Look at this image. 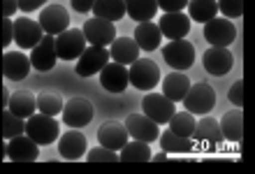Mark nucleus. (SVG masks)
<instances>
[{"mask_svg": "<svg viewBox=\"0 0 255 174\" xmlns=\"http://www.w3.org/2000/svg\"><path fill=\"white\" fill-rule=\"evenodd\" d=\"M23 133H26L35 144H40V147H49V144H54V142L58 140L61 128H58L56 116L37 114V112H35L33 116H28L26 119V128H23Z\"/></svg>", "mask_w": 255, "mask_h": 174, "instance_id": "nucleus-1", "label": "nucleus"}, {"mask_svg": "<svg viewBox=\"0 0 255 174\" xmlns=\"http://www.w3.org/2000/svg\"><path fill=\"white\" fill-rule=\"evenodd\" d=\"M128 81L139 91H153L160 84V67L151 58H137L128 67Z\"/></svg>", "mask_w": 255, "mask_h": 174, "instance_id": "nucleus-2", "label": "nucleus"}, {"mask_svg": "<svg viewBox=\"0 0 255 174\" xmlns=\"http://www.w3.org/2000/svg\"><path fill=\"white\" fill-rule=\"evenodd\" d=\"M181 102L186 105V112L204 116L216 107V93L207 81H197V84H190L188 93L183 95Z\"/></svg>", "mask_w": 255, "mask_h": 174, "instance_id": "nucleus-3", "label": "nucleus"}, {"mask_svg": "<svg viewBox=\"0 0 255 174\" xmlns=\"http://www.w3.org/2000/svg\"><path fill=\"white\" fill-rule=\"evenodd\" d=\"M162 58H165V63H167L172 70H176V72L188 70L195 63L193 42H188L186 37H181V40H169L167 44L162 47Z\"/></svg>", "mask_w": 255, "mask_h": 174, "instance_id": "nucleus-4", "label": "nucleus"}, {"mask_svg": "<svg viewBox=\"0 0 255 174\" xmlns=\"http://www.w3.org/2000/svg\"><path fill=\"white\" fill-rule=\"evenodd\" d=\"M56 44V56L61 60H77L81 51L86 49V37L81 33V28H65L63 33L54 35Z\"/></svg>", "mask_w": 255, "mask_h": 174, "instance_id": "nucleus-5", "label": "nucleus"}, {"mask_svg": "<svg viewBox=\"0 0 255 174\" xmlns=\"http://www.w3.org/2000/svg\"><path fill=\"white\" fill-rule=\"evenodd\" d=\"M193 142L195 149H207V151H214L223 144V133L221 126L214 116H202L200 121H195V130H193Z\"/></svg>", "mask_w": 255, "mask_h": 174, "instance_id": "nucleus-6", "label": "nucleus"}, {"mask_svg": "<svg viewBox=\"0 0 255 174\" xmlns=\"http://www.w3.org/2000/svg\"><path fill=\"white\" fill-rule=\"evenodd\" d=\"M204 40L211 44V47H230L232 42L237 40V28L230 19H209L204 23Z\"/></svg>", "mask_w": 255, "mask_h": 174, "instance_id": "nucleus-7", "label": "nucleus"}, {"mask_svg": "<svg viewBox=\"0 0 255 174\" xmlns=\"http://www.w3.org/2000/svg\"><path fill=\"white\" fill-rule=\"evenodd\" d=\"M109 51L107 47H95V44H88L81 56L77 58V74L79 77H93L102 70V67L109 63Z\"/></svg>", "mask_w": 255, "mask_h": 174, "instance_id": "nucleus-8", "label": "nucleus"}, {"mask_svg": "<svg viewBox=\"0 0 255 174\" xmlns=\"http://www.w3.org/2000/svg\"><path fill=\"white\" fill-rule=\"evenodd\" d=\"M63 121L70 128H84L93 121V105L86 98H70L67 102H63Z\"/></svg>", "mask_w": 255, "mask_h": 174, "instance_id": "nucleus-9", "label": "nucleus"}, {"mask_svg": "<svg viewBox=\"0 0 255 174\" xmlns=\"http://www.w3.org/2000/svg\"><path fill=\"white\" fill-rule=\"evenodd\" d=\"M141 112L153 121V123L165 126L176 109H174V102L169 100V98H165L162 93H148V95H144V100H141Z\"/></svg>", "mask_w": 255, "mask_h": 174, "instance_id": "nucleus-10", "label": "nucleus"}, {"mask_svg": "<svg viewBox=\"0 0 255 174\" xmlns=\"http://www.w3.org/2000/svg\"><path fill=\"white\" fill-rule=\"evenodd\" d=\"M81 33H84V37H86L88 44H95V47H109L116 37V28H114L112 21L93 16V19H88L86 23H84Z\"/></svg>", "mask_w": 255, "mask_h": 174, "instance_id": "nucleus-11", "label": "nucleus"}, {"mask_svg": "<svg viewBox=\"0 0 255 174\" xmlns=\"http://www.w3.org/2000/svg\"><path fill=\"white\" fill-rule=\"evenodd\" d=\"M12 30H14L12 40L16 42V47H19L21 51L33 49L35 44L42 40V35H44L40 23L35 19H12Z\"/></svg>", "mask_w": 255, "mask_h": 174, "instance_id": "nucleus-12", "label": "nucleus"}, {"mask_svg": "<svg viewBox=\"0 0 255 174\" xmlns=\"http://www.w3.org/2000/svg\"><path fill=\"white\" fill-rule=\"evenodd\" d=\"M30 67L40 70V72H49L56 65V44H54V35H42V40L30 49Z\"/></svg>", "mask_w": 255, "mask_h": 174, "instance_id": "nucleus-13", "label": "nucleus"}, {"mask_svg": "<svg viewBox=\"0 0 255 174\" xmlns=\"http://www.w3.org/2000/svg\"><path fill=\"white\" fill-rule=\"evenodd\" d=\"M40 28L44 35H58L70 28V14L63 5H47L40 12Z\"/></svg>", "mask_w": 255, "mask_h": 174, "instance_id": "nucleus-14", "label": "nucleus"}, {"mask_svg": "<svg viewBox=\"0 0 255 174\" xmlns=\"http://www.w3.org/2000/svg\"><path fill=\"white\" fill-rule=\"evenodd\" d=\"M7 158L14 163H33L40 158V144L21 133L7 142Z\"/></svg>", "mask_w": 255, "mask_h": 174, "instance_id": "nucleus-15", "label": "nucleus"}, {"mask_svg": "<svg viewBox=\"0 0 255 174\" xmlns=\"http://www.w3.org/2000/svg\"><path fill=\"white\" fill-rule=\"evenodd\" d=\"M126 130L128 135L132 137V140H139V142H155L158 140V135H160V130H158V123H153V121L148 119L146 114H130L126 119Z\"/></svg>", "mask_w": 255, "mask_h": 174, "instance_id": "nucleus-16", "label": "nucleus"}, {"mask_svg": "<svg viewBox=\"0 0 255 174\" xmlns=\"http://www.w3.org/2000/svg\"><path fill=\"white\" fill-rule=\"evenodd\" d=\"M0 67H2V74H5L7 79L21 81V79H26L28 72H30V58L21 49L5 51L2 60H0Z\"/></svg>", "mask_w": 255, "mask_h": 174, "instance_id": "nucleus-17", "label": "nucleus"}, {"mask_svg": "<svg viewBox=\"0 0 255 174\" xmlns=\"http://www.w3.org/2000/svg\"><path fill=\"white\" fill-rule=\"evenodd\" d=\"M98 74H100L102 88L109 91V93H123L128 88V84H130L128 81V67L116 63V60H109Z\"/></svg>", "mask_w": 255, "mask_h": 174, "instance_id": "nucleus-18", "label": "nucleus"}, {"mask_svg": "<svg viewBox=\"0 0 255 174\" xmlns=\"http://www.w3.org/2000/svg\"><path fill=\"white\" fill-rule=\"evenodd\" d=\"M58 151L65 161H79L84 158L88 151V142L84 137V133H79V128H74V130H67L58 137Z\"/></svg>", "mask_w": 255, "mask_h": 174, "instance_id": "nucleus-19", "label": "nucleus"}, {"mask_svg": "<svg viewBox=\"0 0 255 174\" xmlns=\"http://www.w3.org/2000/svg\"><path fill=\"white\" fill-rule=\"evenodd\" d=\"M235 65V56L228 47H211L204 51V70L214 77H225Z\"/></svg>", "mask_w": 255, "mask_h": 174, "instance_id": "nucleus-20", "label": "nucleus"}, {"mask_svg": "<svg viewBox=\"0 0 255 174\" xmlns=\"http://www.w3.org/2000/svg\"><path fill=\"white\" fill-rule=\"evenodd\" d=\"M158 28L169 40H181V37H186L190 33V19L188 14L183 12H165L160 16V21H158Z\"/></svg>", "mask_w": 255, "mask_h": 174, "instance_id": "nucleus-21", "label": "nucleus"}, {"mask_svg": "<svg viewBox=\"0 0 255 174\" xmlns=\"http://www.w3.org/2000/svg\"><path fill=\"white\" fill-rule=\"evenodd\" d=\"M128 137H130V135H128L126 126L119 123V121H105L100 126V130H98V142H100V147H107V149H112V151L123 149Z\"/></svg>", "mask_w": 255, "mask_h": 174, "instance_id": "nucleus-22", "label": "nucleus"}, {"mask_svg": "<svg viewBox=\"0 0 255 174\" xmlns=\"http://www.w3.org/2000/svg\"><path fill=\"white\" fill-rule=\"evenodd\" d=\"M109 58L121 63V65H130L132 60L139 58V47L132 37H114V42L109 44Z\"/></svg>", "mask_w": 255, "mask_h": 174, "instance_id": "nucleus-23", "label": "nucleus"}, {"mask_svg": "<svg viewBox=\"0 0 255 174\" xmlns=\"http://www.w3.org/2000/svg\"><path fill=\"white\" fill-rule=\"evenodd\" d=\"M132 40L144 51H153V49L160 47L162 33H160V28H158V23H153V21H139V26L134 28Z\"/></svg>", "mask_w": 255, "mask_h": 174, "instance_id": "nucleus-24", "label": "nucleus"}, {"mask_svg": "<svg viewBox=\"0 0 255 174\" xmlns=\"http://www.w3.org/2000/svg\"><path fill=\"white\" fill-rule=\"evenodd\" d=\"M218 126H221L223 140L239 144V142H242V137H244V112H242V107H237V109H232V112H228V114L218 121Z\"/></svg>", "mask_w": 255, "mask_h": 174, "instance_id": "nucleus-25", "label": "nucleus"}, {"mask_svg": "<svg viewBox=\"0 0 255 174\" xmlns=\"http://www.w3.org/2000/svg\"><path fill=\"white\" fill-rule=\"evenodd\" d=\"M188 88H190L188 74L176 72V70L162 79V95H165V98H169L172 102H181L183 95L188 93Z\"/></svg>", "mask_w": 255, "mask_h": 174, "instance_id": "nucleus-26", "label": "nucleus"}, {"mask_svg": "<svg viewBox=\"0 0 255 174\" xmlns=\"http://www.w3.org/2000/svg\"><path fill=\"white\" fill-rule=\"evenodd\" d=\"M7 109L12 112V114L21 116V119H28V116H33L37 112L35 107V95L30 91H16L7 98Z\"/></svg>", "mask_w": 255, "mask_h": 174, "instance_id": "nucleus-27", "label": "nucleus"}, {"mask_svg": "<svg viewBox=\"0 0 255 174\" xmlns=\"http://www.w3.org/2000/svg\"><path fill=\"white\" fill-rule=\"evenodd\" d=\"M119 161L123 163H146L151 161V144L148 142H139V140H128L123 144V149H119Z\"/></svg>", "mask_w": 255, "mask_h": 174, "instance_id": "nucleus-28", "label": "nucleus"}, {"mask_svg": "<svg viewBox=\"0 0 255 174\" xmlns=\"http://www.w3.org/2000/svg\"><path fill=\"white\" fill-rule=\"evenodd\" d=\"M91 12H93L98 19H107V21H112V23H116L119 19L126 16V2H123V0H95Z\"/></svg>", "mask_w": 255, "mask_h": 174, "instance_id": "nucleus-29", "label": "nucleus"}, {"mask_svg": "<svg viewBox=\"0 0 255 174\" xmlns=\"http://www.w3.org/2000/svg\"><path fill=\"white\" fill-rule=\"evenodd\" d=\"M126 14L134 21H151L158 12V0H123Z\"/></svg>", "mask_w": 255, "mask_h": 174, "instance_id": "nucleus-30", "label": "nucleus"}, {"mask_svg": "<svg viewBox=\"0 0 255 174\" xmlns=\"http://www.w3.org/2000/svg\"><path fill=\"white\" fill-rule=\"evenodd\" d=\"M158 140H160V147L165 149V154H188V151H195L193 137H179L172 130H165L162 135H158Z\"/></svg>", "mask_w": 255, "mask_h": 174, "instance_id": "nucleus-31", "label": "nucleus"}, {"mask_svg": "<svg viewBox=\"0 0 255 174\" xmlns=\"http://www.w3.org/2000/svg\"><path fill=\"white\" fill-rule=\"evenodd\" d=\"M188 14L190 21L207 23L209 19L218 16V2L216 0H188Z\"/></svg>", "mask_w": 255, "mask_h": 174, "instance_id": "nucleus-32", "label": "nucleus"}, {"mask_svg": "<svg viewBox=\"0 0 255 174\" xmlns=\"http://www.w3.org/2000/svg\"><path fill=\"white\" fill-rule=\"evenodd\" d=\"M23 128H26V119L12 114L9 109H7V112L5 109L0 112V137H2V140H12V137L21 135Z\"/></svg>", "mask_w": 255, "mask_h": 174, "instance_id": "nucleus-33", "label": "nucleus"}, {"mask_svg": "<svg viewBox=\"0 0 255 174\" xmlns=\"http://www.w3.org/2000/svg\"><path fill=\"white\" fill-rule=\"evenodd\" d=\"M169 130L179 137H193V130H195V116L190 112H174L172 119L167 121Z\"/></svg>", "mask_w": 255, "mask_h": 174, "instance_id": "nucleus-34", "label": "nucleus"}, {"mask_svg": "<svg viewBox=\"0 0 255 174\" xmlns=\"http://www.w3.org/2000/svg\"><path fill=\"white\" fill-rule=\"evenodd\" d=\"M35 107H37L40 114L58 116L61 114V109H63V98L58 93H49V91H44V93H40L37 98H35Z\"/></svg>", "mask_w": 255, "mask_h": 174, "instance_id": "nucleus-35", "label": "nucleus"}, {"mask_svg": "<svg viewBox=\"0 0 255 174\" xmlns=\"http://www.w3.org/2000/svg\"><path fill=\"white\" fill-rule=\"evenodd\" d=\"M86 158H88V163H116L119 161V154L107 147H95L86 151Z\"/></svg>", "mask_w": 255, "mask_h": 174, "instance_id": "nucleus-36", "label": "nucleus"}, {"mask_svg": "<svg viewBox=\"0 0 255 174\" xmlns=\"http://www.w3.org/2000/svg\"><path fill=\"white\" fill-rule=\"evenodd\" d=\"M218 2V12L225 19H237L244 14V0H216Z\"/></svg>", "mask_w": 255, "mask_h": 174, "instance_id": "nucleus-37", "label": "nucleus"}, {"mask_svg": "<svg viewBox=\"0 0 255 174\" xmlns=\"http://www.w3.org/2000/svg\"><path fill=\"white\" fill-rule=\"evenodd\" d=\"M14 37V30H12V19H0V49H5Z\"/></svg>", "mask_w": 255, "mask_h": 174, "instance_id": "nucleus-38", "label": "nucleus"}, {"mask_svg": "<svg viewBox=\"0 0 255 174\" xmlns=\"http://www.w3.org/2000/svg\"><path fill=\"white\" fill-rule=\"evenodd\" d=\"M188 7V0H158V9L162 12H183Z\"/></svg>", "mask_w": 255, "mask_h": 174, "instance_id": "nucleus-39", "label": "nucleus"}, {"mask_svg": "<svg viewBox=\"0 0 255 174\" xmlns=\"http://www.w3.org/2000/svg\"><path fill=\"white\" fill-rule=\"evenodd\" d=\"M230 102L235 105V107H244V81H235L232 84V88H230V93H228Z\"/></svg>", "mask_w": 255, "mask_h": 174, "instance_id": "nucleus-40", "label": "nucleus"}, {"mask_svg": "<svg viewBox=\"0 0 255 174\" xmlns=\"http://www.w3.org/2000/svg\"><path fill=\"white\" fill-rule=\"evenodd\" d=\"M16 12H19L16 0H0V19H12Z\"/></svg>", "mask_w": 255, "mask_h": 174, "instance_id": "nucleus-41", "label": "nucleus"}, {"mask_svg": "<svg viewBox=\"0 0 255 174\" xmlns=\"http://www.w3.org/2000/svg\"><path fill=\"white\" fill-rule=\"evenodd\" d=\"M16 5H19V9L23 14H28V12H35V9L44 7L47 5V0H16Z\"/></svg>", "mask_w": 255, "mask_h": 174, "instance_id": "nucleus-42", "label": "nucleus"}, {"mask_svg": "<svg viewBox=\"0 0 255 174\" xmlns=\"http://www.w3.org/2000/svg\"><path fill=\"white\" fill-rule=\"evenodd\" d=\"M93 2L95 0H70V5H72V9H77V12L86 14L93 9Z\"/></svg>", "mask_w": 255, "mask_h": 174, "instance_id": "nucleus-43", "label": "nucleus"}, {"mask_svg": "<svg viewBox=\"0 0 255 174\" xmlns=\"http://www.w3.org/2000/svg\"><path fill=\"white\" fill-rule=\"evenodd\" d=\"M167 156H169V154H165V151H162V154H155V156H151V161H165Z\"/></svg>", "mask_w": 255, "mask_h": 174, "instance_id": "nucleus-44", "label": "nucleus"}]
</instances>
